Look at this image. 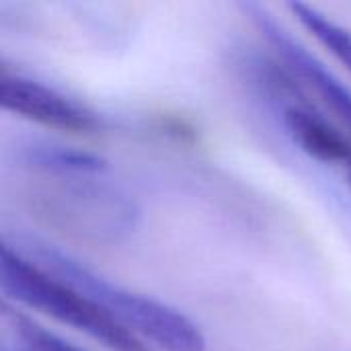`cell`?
<instances>
[{"label":"cell","instance_id":"cell-1","mask_svg":"<svg viewBox=\"0 0 351 351\" xmlns=\"http://www.w3.org/2000/svg\"><path fill=\"white\" fill-rule=\"evenodd\" d=\"M16 249L47 274L88 296L113 321L140 337L144 343L150 341L162 351H206L208 348L199 325L167 302L113 284L72 255L47 243L25 241Z\"/></svg>","mask_w":351,"mask_h":351},{"label":"cell","instance_id":"cell-2","mask_svg":"<svg viewBox=\"0 0 351 351\" xmlns=\"http://www.w3.org/2000/svg\"><path fill=\"white\" fill-rule=\"evenodd\" d=\"M2 294L43 317L58 321L111 351H150L146 343L113 321L88 296L47 274L8 243L0 249Z\"/></svg>","mask_w":351,"mask_h":351},{"label":"cell","instance_id":"cell-3","mask_svg":"<svg viewBox=\"0 0 351 351\" xmlns=\"http://www.w3.org/2000/svg\"><path fill=\"white\" fill-rule=\"evenodd\" d=\"M33 208L56 228L95 243H117L138 226V206L121 189L88 175H41Z\"/></svg>","mask_w":351,"mask_h":351},{"label":"cell","instance_id":"cell-4","mask_svg":"<svg viewBox=\"0 0 351 351\" xmlns=\"http://www.w3.org/2000/svg\"><path fill=\"white\" fill-rule=\"evenodd\" d=\"M0 103L14 115L60 132L95 134L105 128L101 113L84 103L39 80L6 70L0 72Z\"/></svg>","mask_w":351,"mask_h":351},{"label":"cell","instance_id":"cell-5","mask_svg":"<svg viewBox=\"0 0 351 351\" xmlns=\"http://www.w3.org/2000/svg\"><path fill=\"white\" fill-rule=\"evenodd\" d=\"M245 12L251 16L259 33L274 47V51L288 64V70L302 78L329 109L351 130V90L331 72L325 68L321 60H317L300 41H296L261 4L247 2L243 4Z\"/></svg>","mask_w":351,"mask_h":351},{"label":"cell","instance_id":"cell-6","mask_svg":"<svg viewBox=\"0 0 351 351\" xmlns=\"http://www.w3.org/2000/svg\"><path fill=\"white\" fill-rule=\"evenodd\" d=\"M284 128L308 156L327 165H351L348 138L308 105H288L284 109Z\"/></svg>","mask_w":351,"mask_h":351},{"label":"cell","instance_id":"cell-7","mask_svg":"<svg viewBox=\"0 0 351 351\" xmlns=\"http://www.w3.org/2000/svg\"><path fill=\"white\" fill-rule=\"evenodd\" d=\"M23 160L39 175L101 177L107 171V160L95 152L47 142H33L31 146H27L23 150Z\"/></svg>","mask_w":351,"mask_h":351},{"label":"cell","instance_id":"cell-8","mask_svg":"<svg viewBox=\"0 0 351 351\" xmlns=\"http://www.w3.org/2000/svg\"><path fill=\"white\" fill-rule=\"evenodd\" d=\"M290 10L298 19V23L325 47L329 49L348 70L351 72V31L329 19L319 8L304 4V2H292Z\"/></svg>","mask_w":351,"mask_h":351},{"label":"cell","instance_id":"cell-9","mask_svg":"<svg viewBox=\"0 0 351 351\" xmlns=\"http://www.w3.org/2000/svg\"><path fill=\"white\" fill-rule=\"evenodd\" d=\"M6 323L8 335L4 339L2 351H84L70 346L68 341L21 315H6Z\"/></svg>","mask_w":351,"mask_h":351},{"label":"cell","instance_id":"cell-10","mask_svg":"<svg viewBox=\"0 0 351 351\" xmlns=\"http://www.w3.org/2000/svg\"><path fill=\"white\" fill-rule=\"evenodd\" d=\"M348 177H350V183H351V165H348Z\"/></svg>","mask_w":351,"mask_h":351}]
</instances>
